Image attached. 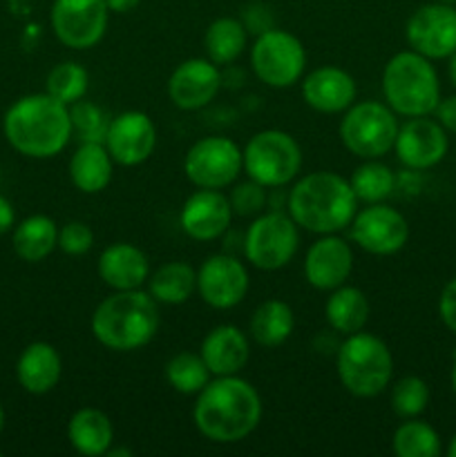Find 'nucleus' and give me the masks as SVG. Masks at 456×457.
<instances>
[{
    "mask_svg": "<svg viewBox=\"0 0 456 457\" xmlns=\"http://www.w3.org/2000/svg\"><path fill=\"white\" fill-rule=\"evenodd\" d=\"M4 428V409H3V402H0V433Z\"/></svg>",
    "mask_w": 456,
    "mask_h": 457,
    "instance_id": "nucleus-48",
    "label": "nucleus"
},
{
    "mask_svg": "<svg viewBox=\"0 0 456 457\" xmlns=\"http://www.w3.org/2000/svg\"><path fill=\"white\" fill-rule=\"evenodd\" d=\"M70 120L72 137L79 138V143H106V134L112 119L97 103L85 101V98L72 103Z\"/></svg>",
    "mask_w": 456,
    "mask_h": 457,
    "instance_id": "nucleus-36",
    "label": "nucleus"
},
{
    "mask_svg": "<svg viewBox=\"0 0 456 457\" xmlns=\"http://www.w3.org/2000/svg\"><path fill=\"white\" fill-rule=\"evenodd\" d=\"M295 330V312L282 299H266V302L259 303L258 308L250 315L249 333L259 346L264 348H277L284 342H289V337Z\"/></svg>",
    "mask_w": 456,
    "mask_h": 457,
    "instance_id": "nucleus-30",
    "label": "nucleus"
},
{
    "mask_svg": "<svg viewBox=\"0 0 456 457\" xmlns=\"http://www.w3.org/2000/svg\"><path fill=\"white\" fill-rule=\"evenodd\" d=\"M110 21L106 0H54L49 25L70 49H92L103 40Z\"/></svg>",
    "mask_w": 456,
    "mask_h": 457,
    "instance_id": "nucleus-12",
    "label": "nucleus"
},
{
    "mask_svg": "<svg viewBox=\"0 0 456 457\" xmlns=\"http://www.w3.org/2000/svg\"><path fill=\"white\" fill-rule=\"evenodd\" d=\"M148 293L156 303L182 306L197 293V270L186 262H165L148 277Z\"/></svg>",
    "mask_w": 456,
    "mask_h": 457,
    "instance_id": "nucleus-29",
    "label": "nucleus"
},
{
    "mask_svg": "<svg viewBox=\"0 0 456 457\" xmlns=\"http://www.w3.org/2000/svg\"><path fill=\"white\" fill-rule=\"evenodd\" d=\"M97 272L103 284L112 290H137L148 284L150 262L146 253L128 241L110 244L97 262Z\"/></svg>",
    "mask_w": 456,
    "mask_h": 457,
    "instance_id": "nucleus-23",
    "label": "nucleus"
},
{
    "mask_svg": "<svg viewBox=\"0 0 456 457\" xmlns=\"http://www.w3.org/2000/svg\"><path fill=\"white\" fill-rule=\"evenodd\" d=\"M250 288V275L244 262L226 253L210 254L197 270V295L215 311L240 306Z\"/></svg>",
    "mask_w": 456,
    "mask_h": 457,
    "instance_id": "nucleus-14",
    "label": "nucleus"
},
{
    "mask_svg": "<svg viewBox=\"0 0 456 457\" xmlns=\"http://www.w3.org/2000/svg\"><path fill=\"white\" fill-rule=\"evenodd\" d=\"M195 397L192 422L197 431L215 445H237L246 440L262 420V397L258 388L240 375L210 379Z\"/></svg>",
    "mask_w": 456,
    "mask_h": 457,
    "instance_id": "nucleus-1",
    "label": "nucleus"
},
{
    "mask_svg": "<svg viewBox=\"0 0 456 457\" xmlns=\"http://www.w3.org/2000/svg\"><path fill=\"white\" fill-rule=\"evenodd\" d=\"M353 272V248L349 241L335 235H320L304 254V279L316 290L340 288Z\"/></svg>",
    "mask_w": 456,
    "mask_h": 457,
    "instance_id": "nucleus-20",
    "label": "nucleus"
},
{
    "mask_svg": "<svg viewBox=\"0 0 456 457\" xmlns=\"http://www.w3.org/2000/svg\"><path fill=\"white\" fill-rule=\"evenodd\" d=\"M389 404H392V411L401 420L418 418V415L425 413V409L429 406L427 382H425L423 378H416V375L401 378L392 386Z\"/></svg>",
    "mask_w": 456,
    "mask_h": 457,
    "instance_id": "nucleus-37",
    "label": "nucleus"
},
{
    "mask_svg": "<svg viewBox=\"0 0 456 457\" xmlns=\"http://www.w3.org/2000/svg\"><path fill=\"white\" fill-rule=\"evenodd\" d=\"M369 315V299L356 286L344 284L340 288L331 290L329 299L325 303V317L329 321L331 330H335L342 337L358 333V330H365Z\"/></svg>",
    "mask_w": 456,
    "mask_h": 457,
    "instance_id": "nucleus-27",
    "label": "nucleus"
},
{
    "mask_svg": "<svg viewBox=\"0 0 456 457\" xmlns=\"http://www.w3.org/2000/svg\"><path fill=\"white\" fill-rule=\"evenodd\" d=\"M436 3H443V4H452V7H456V0H436Z\"/></svg>",
    "mask_w": 456,
    "mask_h": 457,
    "instance_id": "nucleus-49",
    "label": "nucleus"
},
{
    "mask_svg": "<svg viewBox=\"0 0 456 457\" xmlns=\"http://www.w3.org/2000/svg\"><path fill=\"white\" fill-rule=\"evenodd\" d=\"M250 67L268 87H293L307 70V49L295 34L271 27L255 38L250 47Z\"/></svg>",
    "mask_w": 456,
    "mask_h": 457,
    "instance_id": "nucleus-10",
    "label": "nucleus"
},
{
    "mask_svg": "<svg viewBox=\"0 0 456 457\" xmlns=\"http://www.w3.org/2000/svg\"><path fill=\"white\" fill-rule=\"evenodd\" d=\"M447 61H450V62H447V74H450L452 85H454V87H456V52L452 54V56L447 58Z\"/></svg>",
    "mask_w": 456,
    "mask_h": 457,
    "instance_id": "nucleus-44",
    "label": "nucleus"
},
{
    "mask_svg": "<svg viewBox=\"0 0 456 457\" xmlns=\"http://www.w3.org/2000/svg\"><path fill=\"white\" fill-rule=\"evenodd\" d=\"M94 245V232L88 223L83 221H67L65 226L58 228V250L70 257H80L89 253Z\"/></svg>",
    "mask_w": 456,
    "mask_h": 457,
    "instance_id": "nucleus-39",
    "label": "nucleus"
},
{
    "mask_svg": "<svg viewBox=\"0 0 456 457\" xmlns=\"http://www.w3.org/2000/svg\"><path fill=\"white\" fill-rule=\"evenodd\" d=\"M13 226H16V212H13V205L9 204V199H4V196L0 195V235L13 230Z\"/></svg>",
    "mask_w": 456,
    "mask_h": 457,
    "instance_id": "nucleus-42",
    "label": "nucleus"
},
{
    "mask_svg": "<svg viewBox=\"0 0 456 457\" xmlns=\"http://www.w3.org/2000/svg\"><path fill=\"white\" fill-rule=\"evenodd\" d=\"M246 177L268 190L289 186L302 170V147L284 129H262L241 147Z\"/></svg>",
    "mask_w": 456,
    "mask_h": 457,
    "instance_id": "nucleus-7",
    "label": "nucleus"
},
{
    "mask_svg": "<svg viewBox=\"0 0 456 457\" xmlns=\"http://www.w3.org/2000/svg\"><path fill=\"white\" fill-rule=\"evenodd\" d=\"M9 145L27 159H52L72 141L70 107L47 92L21 96L3 119Z\"/></svg>",
    "mask_w": 456,
    "mask_h": 457,
    "instance_id": "nucleus-2",
    "label": "nucleus"
},
{
    "mask_svg": "<svg viewBox=\"0 0 456 457\" xmlns=\"http://www.w3.org/2000/svg\"><path fill=\"white\" fill-rule=\"evenodd\" d=\"M447 455L456 457V433H454V437L450 440V446H447Z\"/></svg>",
    "mask_w": 456,
    "mask_h": 457,
    "instance_id": "nucleus-47",
    "label": "nucleus"
},
{
    "mask_svg": "<svg viewBox=\"0 0 456 457\" xmlns=\"http://www.w3.org/2000/svg\"><path fill=\"white\" fill-rule=\"evenodd\" d=\"M159 303L148 290H114L92 312L89 328L101 346L132 353L148 346L159 333Z\"/></svg>",
    "mask_w": 456,
    "mask_h": 457,
    "instance_id": "nucleus-4",
    "label": "nucleus"
},
{
    "mask_svg": "<svg viewBox=\"0 0 456 457\" xmlns=\"http://www.w3.org/2000/svg\"><path fill=\"white\" fill-rule=\"evenodd\" d=\"M434 116L445 128L447 134H456V94L441 98L436 110H434Z\"/></svg>",
    "mask_w": 456,
    "mask_h": 457,
    "instance_id": "nucleus-41",
    "label": "nucleus"
},
{
    "mask_svg": "<svg viewBox=\"0 0 456 457\" xmlns=\"http://www.w3.org/2000/svg\"><path fill=\"white\" fill-rule=\"evenodd\" d=\"M383 98L398 116H432L441 101V80L432 61L414 49L393 54L380 79Z\"/></svg>",
    "mask_w": 456,
    "mask_h": 457,
    "instance_id": "nucleus-5",
    "label": "nucleus"
},
{
    "mask_svg": "<svg viewBox=\"0 0 456 457\" xmlns=\"http://www.w3.org/2000/svg\"><path fill=\"white\" fill-rule=\"evenodd\" d=\"M392 449L398 457H438L443 445L432 424L410 418L393 431Z\"/></svg>",
    "mask_w": 456,
    "mask_h": 457,
    "instance_id": "nucleus-33",
    "label": "nucleus"
},
{
    "mask_svg": "<svg viewBox=\"0 0 456 457\" xmlns=\"http://www.w3.org/2000/svg\"><path fill=\"white\" fill-rule=\"evenodd\" d=\"M13 253L27 263H40L58 248V226L47 214H31L13 226Z\"/></svg>",
    "mask_w": 456,
    "mask_h": 457,
    "instance_id": "nucleus-28",
    "label": "nucleus"
},
{
    "mask_svg": "<svg viewBox=\"0 0 456 457\" xmlns=\"http://www.w3.org/2000/svg\"><path fill=\"white\" fill-rule=\"evenodd\" d=\"M112 161L123 168L146 163L156 150V125L146 112L128 110L112 116L106 143Z\"/></svg>",
    "mask_w": 456,
    "mask_h": 457,
    "instance_id": "nucleus-16",
    "label": "nucleus"
},
{
    "mask_svg": "<svg viewBox=\"0 0 456 457\" xmlns=\"http://www.w3.org/2000/svg\"><path fill=\"white\" fill-rule=\"evenodd\" d=\"M210 378H213V373L208 370L199 353H177L165 364V382L170 384L173 391L182 393V395H197V393H201L206 384L210 382Z\"/></svg>",
    "mask_w": 456,
    "mask_h": 457,
    "instance_id": "nucleus-34",
    "label": "nucleus"
},
{
    "mask_svg": "<svg viewBox=\"0 0 456 457\" xmlns=\"http://www.w3.org/2000/svg\"><path fill=\"white\" fill-rule=\"evenodd\" d=\"M450 382H452V391H454V395H456V351H454V357H452V373H450Z\"/></svg>",
    "mask_w": 456,
    "mask_h": 457,
    "instance_id": "nucleus-46",
    "label": "nucleus"
},
{
    "mask_svg": "<svg viewBox=\"0 0 456 457\" xmlns=\"http://www.w3.org/2000/svg\"><path fill=\"white\" fill-rule=\"evenodd\" d=\"M410 49L429 61H443L456 52V7L429 3L416 9L405 25Z\"/></svg>",
    "mask_w": 456,
    "mask_h": 457,
    "instance_id": "nucleus-15",
    "label": "nucleus"
},
{
    "mask_svg": "<svg viewBox=\"0 0 456 457\" xmlns=\"http://www.w3.org/2000/svg\"><path fill=\"white\" fill-rule=\"evenodd\" d=\"M286 210L300 230L313 235H335L349 228L358 212V199L349 179L320 170L293 183L286 196Z\"/></svg>",
    "mask_w": 456,
    "mask_h": 457,
    "instance_id": "nucleus-3",
    "label": "nucleus"
},
{
    "mask_svg": "<svg viewBox=\"0 0 456 457\" xmlns=\"http://www.w3.org/2000/svg\"><path fill=\"white\" fill-rule=\"evenodd\" d=\"M358 204H383L396 190V174L380 159H367L349 179Z\"/></svg>",
    "mask_w": 456,
    "mask_h": 457,
    "instance_id": "nucleus-32",
    "label": "nucleus"
},
{
    "mask_svg": "<svg viewBox=\"0 0 456 457\" xmlns=\"http://www.w3.org/2000/svg\"><path fill=\"white\" fill-rule=\"evenodd\" d=\"M199 355L204 357L213 378L240 375L246 369L250 357L249 337L237 326L219 324L210 328L206 337L201 339Z\"/></svg>",
    "mask_w": 456,
    "mask_h": 457,
    "instance_id": "nucleus-22",
    "label": "nucleus"
},
{
    "mask_svg": "<svg viewBox=\"0 0 456 457\" xmlns=\"http://www.w3.org/2000/svg\"><path fill=\"white\" fill-rule=\"evenodd\" d=\"M63 375L61 353L47 342H31L22 348L16 361V379L22 391L31 395H47L58 386Z\"/></svg>",
    "mask_w": 456,
    "mask_h": 457,
    "instance_id": "nucleus-24",
    "label": "nucleus"
},
{
    "mask_svg": "<svg viewBox=\"0 0 456 457\" xmlns=\"http://www.w3.org/2000/svg\"><path fill=\"white\" fill-rule=\"evenodd\" d=\"M89 87V74L80 62L63 61L49 70L45 79V92L61 101L63 105L70 107L72 103L85 98Z\"/></svg>",
    "mask_w": 456,
    "mask_h": 457,
    "instance_id": "nucleus-35",
    "label": "nucleus"
},
{
    "mask_svg": "<svg viewBox=\"0 0 456 457\" xmlns=\"http://www.w3.org/2000/svg\"><path fill=\"white\" fill-rule=\"evenodd\" d=\"M114 161L103 143H79L70 159V181L83 195L106 190L114 174Z\"/></svg>",
    "mask_w": 456,
    "mask_h": 457,
    "instance_id": "nucleus-26",
    "label": "nucleus"
},
{
    "mask_svg": "<svg viewBox=\"0 0 456 457\" xmlns=\"http://www.w3.org/2000/svg\"><path fill=\"white\" fill-rule=\"evenodd\" d=\"M246 43H249V29L244 21L232 16L215 18L204 34L206 58L215 65H231L244 54Z\"/></svg>",
    "mask_w": 456,
    "mask_h": 457,
    "instance_id": "nucleus-31",
    "label": "nucleus"
},
{
    "mask_svg": "<svg viewBox=\"0 0 456 457\" xmlns=\"http://www.w3.org/2000/svg\"><path fill=\"white\" fill-rule=\"evenodd\" d=\"M228 201H231L232 214H240V217H258L268 205V187L253 181V179H246L241 183H232Z\"/></svg>",
    "mask_w": 456,
    "mask_h": 457,
    "instance_id": "nucleus-38",
    "label": "nucleus"
},
{
    "mask_svg": "<svg viewBox=\"0 0 456 457\" xmlns=\"http://www.w3.org/2000/svg\"><path fill=\"white\" fill-rule=\"evenodd\" d=\"M106 455H107V457H119V455L132 457V451H130V449H112V446H110V451H107Z\"/></svg>",
    "mask_w": 456,
    "mask_h": 457,
    "instance_id": "nucleus-45",
    "label": "nucleus"
},
{
    "mask_svg": "<svg viewBox=\"0 0 456 457\" xmlns=\"http://www.w3.org/2000/svg\"><path fill=\"white\" fill-rule=\"evenodd\" d=\"M398 114L383 101H358L340 120V141L358 159H383L393 150Z\"/></svg>",
    "mask_w": 456,
    "mask_h": 457,
    "instance_id": "nucleus-8",
    "label": "nucleus"
},
{
    "mask_svg": "<svg viewBox=\"0 0 456 457\" xmlns=\"http://www.w3.org/2000/svg\"><path fill=\"white\" fill-rule=\"evenodd\" d=\"M335 373L344 391L369 400L387 391L392 384L393 355L383 339L358 330L347 335L335 351Z\"/></svg>",
    "mask_w": 456,
    "mask_h": 457,
    "instance_id": "nucleus-6",
    "label": "nucleus"
},
{
    "mask_svg": "<svg viewBox=\"0 0 456 457\" xmlns=\"http://www.w3.org/2000/svg\"><path fill=\"white\" fill-rule=\"evenodd\" d=\"M67 440L79 455H106L114 445V427L101 409L83 406L67 422Z\"/></svg>",
    "mask_w": 456,
    "mask_h": 457,
    "instance_id": "nucleus-25",
    "label": "nucleus"
},
{
    "mask_svg": "<svg viewBox=\"0 0 456 457\" xmlns=\"http://www.w3.org/2000/svg\"><path fill=\"white\" fill-rule=\"evenodd\" d=\"M183 172L195 187L224 190L244 172L241 147L226 137H206L192 143L183 159Z\"/></svg>",
    "mask_w": 456,
    "mask_h": 457,
    "instance_id": "nucleus-11",
    "label": "nucleus"
},
{
    "mask_svg": "<svg viewBox=\"0 0 456 457\" xmlns=\"http://www.w3.org/2000/svg\"><path fill=\"white\" fill-rule=\"evenodd\" d=\"M351 241L365 253L389 257L401 253L410 241V223L405 214L383 204H367L349 223Z\"/></svg>",
    "mask_w": 456,
    "mask_h": 457,
    "instance_id": "nucleus-13",
    "label": "nucleus"
},
{
    "mask_svg": "<svg viewBox=\"0 0 456 457\" xmlns=\"http://www.w3.org/2000/svg\"><path fill=\"white\" fill-rule=\"evenodd\" d=\"M356 80L347 70L322 65L302 79V98L320 114H340L356 103Z\"/></svg>",
    "mask_w": 456,
    "mask_h": 457,
    "instance_id": "nucleus-21",
    "label": "nucleus"
},
{
    "mask_svg": "<svg viewBox=\"0 0 456 457\" xmlns=\"http://www.w3.org/2000/svg\"><path fill=\"white\" fill-rule=\"evenodd\" d=\"M438 315H441L445 328L456 335V277L447 281L441 297H438Z\"/></svg>",
    "mask_w": 456,
    "mask_h": 457,
    "instance_id": "nucleus-40",
    "label": "nucleus"
},
{
    "mask_svg": "<svg viewBox=\"0 0 456 457\" xmlns=\"http://www.w3.org/2000/svg\"><path fill=\"white\" fill-rule=\"evenodd\" d=\"M222 87V71L210 58H188L168 79V98L183 112H197L215 101Z\"/></svg>",
    "mask_w": 456,
    "mask_h": 457,
    "instance_id": "nucleus-18",
    "label": "nucleus"
},
{
    "mask_svg": "<svg viewBox=\"0 0 456 457\" xmlns=\"http://www.w3.org/2000/svg\"><path fill=\"white\" fill-rule=\"evenodd\" d=\"M300 248V226L282 210H264L244 235V257L258 270L275 272L293 262Z\"/></svg>",
    "mask_w": 456,
    "mask_h": 457,
    "instance_id": "nucleus-9",
    "label": "nucleus"
},
{
    "mask_svg": "<svg viewBox=\"0 0 456 457\" xmlns=\"http://www.w3.org/2000/svg\"><path fill=\"white\" fill-rule=\"evenodd\" d=\"M232 221V208L222 190L197 187L182 205L179 226L192 241H215L226 235Z\"/></svg>",
    "mask_w": 456,
    "mask_h": 457,
    "instance_id": "nucleus-19",
    "label": "nucleus"
},
{
    "mask_svg": "<svg viewBox=\"0 0 456 457\" xmlns=\"http://www.w3.org/2000/svg\"><path fill=\"white\" fill-rule=\"evenodd\" d=\"M141 0H106L110 13H130L132 9L139 7Z\"/></svg>",
    "mask_w": 456,
    "mask_h": 457,
    "instance_id": "nucleus-43",
    "label": "nucleus"
},
{
    "mask_svg": "<svg viewBox=\"0 0 456 457\" xmlns=\"http://www.w3.org/2000/svg\"><path fill=\"white\" fill-rule=\"evenodd\" d=\"M450 150V137L445 128L436 119L429 116H414L398 125L396 152L398 161L410 170L436 168Z\"/></svg>",
    "mask_w": 456,
    "mask_h": 457,
    "instance_id": "nucleus-17",
    "label": "nucleus"
}]
</instances>
